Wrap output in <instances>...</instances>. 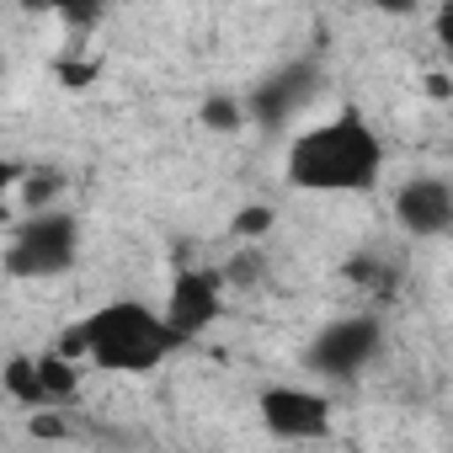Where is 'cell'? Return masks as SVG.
<instances>
[{"label":"cell","instance_id":"6","mask_svg":"<svg viewBox=\"0 0 453 453\" xmlns=\"http://www.w3.org/2000/svg\"><path fill=\"white\" fill-rule=\"evenodd\" d=\"M224 310V278L208 273V267H181L171 278V294H165V326L176 342H192L203 336Z\"/></svg>","mask_w":453,"mask_h":453},{"label":"cell","instance_id":"3","mask_svg":"<svg viewBox=\"0 0 453 453\" xmlns=\"http://www.w3.org/2000/svg\"><path fill=\"white\" fill-rule=\"evenodd\" d=\"M81 257V224L75 213H59V208H38L22 230L12 235L6 246V273L12 278H59L70 273Z\"/></svg>","mask_w":453,"mask_h":453},{"label":"cell","instance_id":"16","mask_svg":"<svg viewBox=\"0 0 453 453\" xmlns=\"http://www.w3.org/2000/svg\"><path fill=\"white\" fill-rule=\"evenodd\" d=\"M65 81H70V86H81V81H91V70H81V65H65Z\"/></svg>","mask_w":453,"mask_h":453},{"label":"cell","instance_id":"4","mask_svg":"<svg viewBox=\"0 0 453 453\" xmlns=\"http://www.w3.org/2000/svg\"><path fill=\"white\" fill-rule=\"evenodd\" d=\"M379 352H384V326L373 315H342V320L320 326V336L310 342L304 363L320 379H357Z\"/></svg>","mask_w":453,"mask_h":453},{"label":"cell","instance_id":"7","mask_svg":"<svg viewBox=\"0 0 453 453\" xmlns=\"http://www.w3.org/2000/svg\"><path fill=\"white\" fill-rule=\"evenodd\" d=\"M395 219L416 241H437L453 230V181L448 176H411L395 192Z\"/></svg>","mask_w":453,"mask_h":453},{"label":"cell","instance_id":"5","mask_svg":"<svg viewBox=\"0 0 453 453\" xmlns=\"http://www.w3.org/2000/svg\"><path fill=\"white\" fill-rule=\"evenodd\" d=\"M262 426L283 442H320L331 437V400L320 389H299V384H273L257 395Z\"/></svg>","mask_w":453,"mask_h":453},{"label":"cell","instance_id":"11","mask_svg":"<svg viewBox=\"0 0 453 453\" xmlns=\"http://www.w3.org/2000/svg\"><path fill=\"white\" fill-rule=\"evenodd\" d=\"M203 123H208V128H224V134H230V128H241L246 118H241V107H235L230 96H208V102H203Z\"/></svg>","mask_w":453,"mask_h":453},{"label":"cell","instance_id":"14","mask_svg":"<svg viewBox=\"0 0 453 453\" xmlns=\"http://www.w3.org/2000/svg\"><path fill=\"white\" fill-rule=\"evenodd\" d=\"M437 43H442L448 65H453V0H442V6H437Z\"/></svg>","mask_w":453,"mask_h":453},{"label":"cell","instance_id":"1","mask_svg":"<svg viewBox=\"0 0 453 453\" xmlns=\"http://www.w3.org/2000/svg\"><path fill=\"white\" fill-rule=\"evenodd\" d=\"M379 171H384V139L357 112L304 128L283 160V176L299 192H368Z\"/></svg>","mask_w":453,"mask_h":453},{"label":"cell","instance_id":"2","mask_svg":"<svg viewBox=\"0 0 453 453\" xmlns=\"http://www.w3.org/2000/svg\"><path fill=\"white\" fill-rule=\"evenodd\" d=\"M181 347L165 326V310H150L139 299H112L75 320L59 342L65 357H91L107 373H150L165 363V352Z\"/></svg>","mask_w":453,"mask_h":453},{"label":"cell","instance_id":"13","mask_svg":"<svg viewBox=\"0 0 453 453\" xmlns=\"http://www.w3.org/2000/svg\"><path fill=\"white\" fill-rule=\"evenodd\" d=\"M267 224H273V208H246L235 219V235L241 241H257V235H267Z\"/></svg>","mask_w":453,"mask_h":453},{"label":"cell","instance_id":"9","mask_svg":"<svg viewBox=\"0 0 453 453\" xmlns=\"http://www.w3.org/2000/svg\"><path fill=\"white\" fill-rule=\"evenodd\" d=\"M6 395H12V400H22V405H33V411H43V405H49V395H43V379H38V363H33V357H12V368H6Z\"/></svg>","mask_w":453,"mask_h":453},{"label":"cell","instance_id":"15","mask_svg":"<svg viewBox=\"0 0 453 453\" xmlns=\"http://www.w3.org/2000/svg\"><path fill=\"white\" fill-rule=\"evenodd\" d=\"M373 6H379V12H395V17H400V12H416V0H373Z\"/></svg>","mask_w":453,"mask_h":453},{"label":"cell","instance_id":"8","mask_svg":"<svg viewBox=\"0 0 453 453\" xmlns=\"http://www.w3.org/2000/svg\"><path fill=\"white\" fill-rule=\"evenodd\" d=\"M310 96H315V70H310V65H288V70H278V75H267V81L257 86L251 112H257L267 128H283Z\"/></svg>","mask_w":453,"mask_h":453},{"label":"cell","instance_id":"12","mask_svg":"<svg viewBox=\"0 0 453 453\" xmlns=\"http://www.w3.org/2000/svg\"><path fill=\"white\" fill-rule=\"evenodd\" d=\"M22 6H27V12H59V17L81 22V17L96 12V0H22Z\"/></svg>","mask_w":453,"mask_h":453},{"label":"cell","instance_id":"10","mask_svg":"<svg viewBox=\"0 0 453 453\" xmlns=\"http://www.w3.org/2000/svg\"><path fill=\"white\" fill-rule=\"evenodd\" d=\"M38 379H43V395H49V405H59V400H70L75 395V357H65V352H49V357H38Z\"/></svg>","mask_w":453,"mask_h":453}]
</instances>
